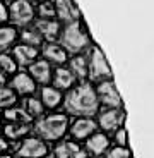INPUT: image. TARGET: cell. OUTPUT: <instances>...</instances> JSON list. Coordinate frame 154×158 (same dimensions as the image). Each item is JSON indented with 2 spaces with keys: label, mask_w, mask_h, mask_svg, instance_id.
I'll return each instance as SVG.
<instances>
[{
  "label": "cell",
  "mask_w": 154,
  "mask_h": 158,
  "mask_svg": "<svg viewBox=\"0 0 154 158\" xmlns=\"http://www.w3.org/2000/svg\"><path fill=\"white\" fill-rule=\"evenodd\" d=\"M0 69H2V72H4L5 76L9 74H14V72L17 71V62L16 59L12 55H9V53H0Z\"/></svg>",
  "instance_id": "83f0119b"
},
{
  "label": "cell",
  "mask_w": 154,
  "mask_h": 158,
  "mask_svg": "<svg viewBox=\"0 0 154 158\" xmlns=\"http://www.w3.org/2000/svg\"><path fill=\"white\" fill-rule=\"evenodd\" d=\"M87 62H89V77L93 81L99 83L105 79H111V69L98 47H91V50H87Z\"/></svg>",
  "instance_id": "277c9868"
},
{
  "label": "cell",
  "mask_w": 154,
  "mask_h": 158,
  "mask_svg": "<svg viewBox=\"0 0 154 158\" xmlns=\"http://www.w3.org/2000/svg\"><path fill=\"white\" fill-rule=\"evenodd\" d=\"M40 100L43 103V107L48 108V110H53V108L60 107L63 102V95H62V89L55 86H48L45 84L41 88V93H40Z\"/></svg>",
  "instance_id": "9a60e30c"
},
{
  "label": "cell",
  "mask_w": 154,
  "mask_h": 158,
  "mask_svg": "<svg viewBox=\"0 0 154 158\" xmlns=\"http://www.w3.org/2000/svg\"><path fill=\"white\" fill-rule=\"evenodd\" d=\"M17 102V93L9 86H0V108H9L14 107Z\"/></svg>",
  "instance_id": "484cf974"
},
{
  "label": "cell",
  "mask_w": 154,
  "mask_h": 158,
  "mask_svg": "<svg viewBox=\"0 0 154 158\" xmlns=\"http://www.w3.org/2000/svg\"><path fill=\"white\" fill-rule=\"evenodd\" d=\"M108 144H110V141H108V138L103 132H93L89 138H87V143H86V148L89 153H93L94 156H98V155H103L105 151L108 150Z\"/></svg>",
  "instance_id": "ffe728a7"
},
{
  "label": "cell",
  "mask_w": 154,
  "mask_h": 158,
  "mask_svg": "<svg viewBox=\"0 0 154 158\" xmlns=\"http://www.w3.org/2000/svg\"><path fill=\"white\" fill-rule=\"evenodd\" d=\"M17 40V29L14 26H0V52L7 50Z\"/></svg>",
  "instance_id": "603a6c76"
},
{
  "label": "cell",
  "mask_w": 154,
  "mask_h": 158,
  "mask_svg": "<svg viewBox=\"0 0 154 158\" xmlns=\"http://www.w3.org/2000/svg\"><path fill=\"white\" fill-rule=\"evenodd\" d=\"M24 108H26V112H28L33 118L41 117L43 112H45V107H43V103H41V100L34 98V96H26V98H24Z\"/></svg>",
  "instance_id": "d4e9b609"
},
{
  "label": "cell",
  "mask_w": 154,
  "mask_h": 158,
  "mask_svg": "<svg viewBox=\"0 0 154 158\" xmlns=\"http://www.w3.org/2000/svg\"><path fill=\"white\" fill-rule=\"evenodd\" d=\"M55 5L57 17L63 23H70V21H79L81 14L79 9L72 4V0H51Z\"/></svg>",
  "instance_id": "4fadbf2b"
},
{
  "label": "cell",
  "mask_w": 154,
  "mask_h": 158,
  "mask_svg": "<svg viewBox=\"0 0 154 158\" xmlns=\"http://www.w3.org/2000/svg\"><path fill=\"white\" fill-rule=\"evenodd\" d=\"M48 153V146L40 138H28L17 148V158H43Z\"/></svg>",
  "instance_id": "52a82bcc"
},
{
  "label": "cell",
  "mask_w": 154,
  "mask_h": 158,
  "mask_svg": "<svg viewBox=\"0 0 154 158\" xmlns=\"http://www.w3.org/2000/svg\"><path fill=\"white\" fill-rule=\"evenodd\" d=\"M96 95H98V102L103 103L108 108H120L122 107V98H120L116 86L113 84L111 79H105L99 81L96 86Z\"/></svg>",
  "instance_id": "8992f818"
},
{
  "label": "cell",
  "mask_w": 154,
  "mask_h": 158,
  "mask_svg": "<svg viewBox=\"0 0 154 158\" xmlns=\"http://www.w3.org/2000/svg\"><path fill=\"white\" fill-rule=\"evenodd\" d=\"M98 127V124L93 118L82 115L81 118H75L74 124L70 126V136L74 139H87Z\"/></svg>",
  "instance_id": "8fae6325"
},
{
  "label": "cell",
  "mask_w": 154,
  "mask_h": 158,
  "mask_svg": "<svg viewBox=\"0 0 154 158\" xmlns=\"http://www.w3.org/2000/svg\"><path fill=\"white\" fill-rule=\"evenodd\" d=\"M33 2H41V0H33Z\"/></svg>",
  "instance_id": "e575fe53"
},
{
  "label": "cell",
  "mask_w": 154,
  "mask_h": 158,
  "mask_svg": "<svg viewBox=\"0 0 154 158\" xmlns=\"http://www.w3.org/2000/svg\"><path fill=\"white\" fill-rule=\"evenodd\" d=\"M41 53L45 60H48L50 64H57V65H63L69 60V52L55 41H46L41 48Z\"/></svg>",
  "instance_id": "30bf717a"
},
{
  "label": "cell",
  "mask_w": 154,
  "mask_h": 158,
  "mask_svg": "<svg viewBox=\"0 0 154 158\" xmlns=\"http://www.w3.org/2000/svg\"><path fill=\"white\" fill-rule=\"evenodd\" d=\"M115 141H116V144H118V146H125V143H127V132H125V129L115 131Z\"/></svg>",
  "instance_id": "f546056e"
},
{
  "label": "cell",
  "mask_w": 154,
  "mask_h": 158,
  "mask_svg": "<svg viewBox=\"0 0 154 158\" xmlns=\"http://www.w3.org/2000/svg\"><path fill=\"white\" fill-rule=\"evenodd\" d=\"M10 88L21 96H31L36 93V81L29 72H17L10 81Z\"/></svg>",
  "instance_id": "9c48e42d"
},
{
  "label": "cell",
  "mask_w": 154,
  "mask_h": 158,
  "mask_svg": "<svg viewBox=\"0 0 154 158\" xmlns=\"http://www.w3.org/2000/svg\"><path fill=\"white\" fill-rule=\"evenodd\" d=\"M63 105H65V110L69 114L89 117V115L98 112L99 102L93 84L87 83V81H82L79 86L69 89V93L63 96Z\"/></svg>",
  "instance_id": "6da1fadb"
},
{
  "label": "cell",
  "mask_w": 154,
  "mask_h": 158,
  "mask_svg": "<svg viewBox=\"0 0 154 158\" xmlns=\"http://www.w3.org/2000/svg\"><path fill=\"white\" fill-rule=\"evenodd\" d=\"M12 57L16 59L17 65L21 67H28L29 64H33L36 59H38V48L31 47V45H16L14 50H12Z\"/></svg>",
  "instance_id": "5bb4252c"
},
{
  "label": "cell",
  "mask_w": 154,
  "mask_h": 158,
  "mask_svg": "<svg viewBox=\"0 0 154 158\" xmlns=\"http://www.w3.org/2000/svg\"><path fill=\"white\" fill-rule=\"evenodd\" d=\"M29 124H19V122H10L4 126V134L7 136L9 139H17L21 136L28 134L29 132Z\"/></svg>",
  "instance_id": "cb8c5ba5"
},
{
  "label": "cell",
  "mask_w": 154,
  "mask_h": 158,
  "mask_svg": "<svg viewBox=\"0 0 154 158\" xmlns=\"http://www.w3.org/2000/svg\"><path fill=\"white\" fill-rule=\"evenodd\" d=\"M36 14H38V19H55L57 17V10L53 2H48V0H41L38 7H36Z\"/></svg>",
  "instance_id": "4316f807"
},
{
  "label": "cell",
  "mask_w": 154,
  "mask_h": 158,
  "mask_svg": "<svg viewBox=\"0 0 154 158\" xmlns=\"http://www.w3.org/2000/svg\"><path fill=\"white\" fill-rule=\"evenodd\" d=\"M7 141H4V138H0V151H7Z\"/></svg>",
  "instance_id": "1f68e13d"
},
{
  "label": "cell",
  "mask_w": 154,
  "mask_h": 158,
  "mask_svg": "<svg viewBox=\"0 0 154 158\" xmlns=\"http://www.w3.org/2000/svg\"><path fill=\"white\" fill-rule=\"evenodd\" d=\"M34 28L40 31L45 41H55L60 35V23L57 19H38Z\"/></svg>",
  "instance_id": "2e32d148"
},
{
  "label": "cell",
  "mask_w": 154,
  "mask_h": 158,
  "mask_svg": "<svg viewBox=\"0 0 154 158\" xmlns=\"http://www.w3.org/2000/svg\"><path fill=\"white\" fill-rule=\"evenodd\" d=\"M21 41L26 45H31V47H41L43 45V36L40 35V31L33 26V28H29V26H26V28L21 31Z\"/></svg>",
  "instance_id": "7402d4cb"
},
{
  "label": "cell",
  "mask_w": 154,
  "mask_h": 158,
  "mask_svg": "<svg viewBox=\"0 0 154 158\" xmlns=\"http://www.w3.org/2000/svg\"><path fill=\"white\" fill-rule=\"evenodd\" d=\"M5 120H10V122H19V124H31L33 117L26 112L24 107H9L5 108L4 114Z\"/></svg>",
  "instance_id": "44dd1931"
},
{
  "label": "cell",
  "mask_w": 154,
  "mask_h": 158,
  "mask_svg": "<svg viewBox=\"0 0 154 158\" xmlns=\"http://www.w3.org/2000/svg\"><path fill=\"white\" fill-rule=\"evenodd\" d=\"M67 127H69L67 115L65 114H51L48 117L40 118L34 126V131L45 141H58L67 132Z\"/></svg>",
  "instance_id": "3957f363"
},
{
  "label": "cell",
  "mask_w": 154,
  "mask_h": 158,
  "mask_svg": "<svg viewBox=\"0 0 154 158\" xmlns=\"http://www.w3.org/2000/svg\"><path fill=\"white\" fill-rule=\"evenodd\" d=\"M123 118H125V115H123L122 108H108L106 107V110L99 112L98 122H99V126L103 127V131L113 132V131H116L120 126H122Z\"/></svg>",
  "instance_id": "ba28073f"
},
{
  "label": "cell",
  "mask_w": 154,
  "mask_h": 158,
  "mask_svg": "<svg viewBox=\"0 0 154 158\" xmlns=\"http://www.w3.org/2000/svg\"><path fill=\"white\" fill-rule=\"evenodd\" d=\"M0 158H10V155H0Z\"/></svg>",
  "instance_id": "836d02e7"
},
{
  "label": "cell",
  "mask_w": 154,
  "mask_h": 158,
  "mask_svg": "<svg viewBox=\"0 0 154 158\" xmlns=\"http://www.w3.org/2000/svg\"><path fill=\"white\" fill-rule=\"evenodd\" d=\"M51 81H53V86L58 88V89H70L75 83V76L72 74V71L69 67L58 65V67L53 71Z\"/></svg>",
  "instance_id": "e0dca14e"
},
{
  "label": "cell",
  "mask_w": 154,
  "mask_h": 158,
  "mask_svg": "<svg viewBox=\"0 0 154 158\" xmlns=\"http://www.w3.org/2000/svg\"><path fill=\"white\" fill-rule=\"evenodd\" d=\"M34 12L31 0H14L9 9V19L19 28H26L34 21Z\"/></svg>",
  "instance_id": "5b68a950"
},
{
  "label": "cell",
  "mask_w": 154,
  "mask_h": 158,
  "mask_svg": "<svg viewBox=\"0 0 154 158\" xmlns=\"http://www.w3.org/2000/svg\"><path fill=\"white\" fill-rule=\"evenodd\" d=\"M60 45H62L69 53H82L89 48V35L82 28L81 21H70L65 23L63 29L58 35Z\"/></svg>",
  "instance_id": "7a4b0ae2"
},
{
  "label": "cell",
  "mask_w": 154,
  "mask_h": 158,
  "mask_svg": "<svg viewBox=\"0 0 154 158\" xmlns=\"http://www.w3.org/2000/svg\"><path fill=\"white\" fill-rule=\"evenodd\" d=\"M5 81H7V76H5L4 72H2V69H0V86L5 84Z\"/></svg>",
  "instance_id": "d6a6232c"
},
{
  "label": "cell",
  "mask_w": 154,
  "mask_h": 158,
  "mask_svg": "<svg viewBox=\"0 0 154 158\" xmlns=\"http://www.w3.org/2000/svg\"><path fill=\"white\" fill-rule=\"evenodd\" d=\"M69 69H70L72 74L75 76V79L86 81V77H89V62H87V55L74 53V57H72L70 62H69Z\"/></svg>",
  "instance_id": "ac0fdd59"
},
{
  "label": "cell",
  "mask_w": 154,
  "mask_h": 158,
  "mask_svg": "<svg viewBox=\"0 0 154 158\" xmlns=\"http://www.w3.org/2000/svg\"><path fill=\"white\" fill-rule=\"evenodd\" d=\"M29 74H31V77L34 79L36 83L40 84H48L51 81V76H53V71H51V65L48 60H34L33 64H29Z\"/></svg>",
  "instance_id": "7c38bea8"
},
{
  "label": "cell",
  "mask_w": 154,
  "mask_h": 158,
  "mask_svg": "<svg viewBox=\"0 0 154 158\" xmlns=\"http://www.w3.org/2000/svg\"><path fill=\"white\" fill-rule=\"evenodd\" d=\"M57 158H86V151L74 141H62L55 148Z\"/></svg>",
  "instance_id": "d6986e66"
},
{
  "label": "cell",
  "mask_w": 154,
  "mask_h": 158,
  "mask_svg": "<svg viewBox=\"0 0 154 158\" xmlns=\"http://www.w3.org/2000/svg\"><path fill=\"white\" fill-rule=\"evenodd\" d=\"M128 155L130 153H128V150L125 146H115L108 151L106 158H128Z\"/></svg>",
  "instance_id": "f1b7e54d"
},
{
  "label": "cell",
  "mask_w": 154,
  "mask_h": 158,
  "mask_svg": "<svg viewBox=\"0 0 154 158\" xmlns=\"http://www.w3.org/2000/svg\"><path fill=\"white\" fill-rule=\"evenodd\" d=\"M7 19H9V10H7V7L4 5V2L0 0V24L7 23Z\"/></svg>",
  "instance_id": "4dcf8cb0"
}]
</instances>
